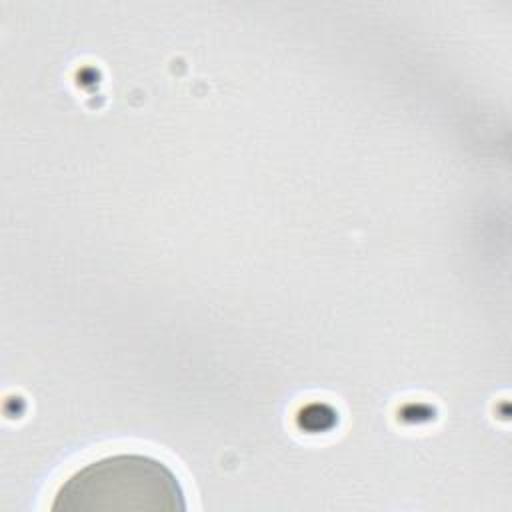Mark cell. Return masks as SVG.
<instances>
[{
	"label": "cell",
	"mask_w": 512,
	"mask_h": 512,
	"mask_svg": "<svg viewBox=\"0 0 512 512\" xmlns=\"http://www.w3.org/2000/svg\"><path fill=\"white\" fill-rule=\"evenodd\" d=\"M184 492L174 472L146 454H114L72 474L58 490L56 512L184 510Z\"/></svg>",
	"instance_id": "cell-1"
}]
</instances>
